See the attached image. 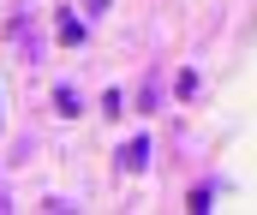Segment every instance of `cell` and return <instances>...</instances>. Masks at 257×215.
Returning <instances> with one entry per match:
<instances>
[{"label": "cell", "mask_w": 257, "mask_h": 215, "mask_svg": "<svg viewBox=\"0 0 257 215\" xmlns=\"http://www.w3.org/2000/svg\"><path fill=\"white\" fill-rule=\"evenodd\" d=\"M144 161H150V143H144V138H132V143H126V167H132V173H138Z\"/></svg>", "instance_id": "obj_1"}, {"label": "cell", "mask_w": 257, "mask_h": 215, "mask_svg": "<svg viewBox=\"0 0 257 215\" xmlns=\"http://www.w3.org/2000/svg\"><path fill=\"white\" fill-rule=\"evenodd\" d=\"M54 108L72 120V114H78V90H66V84H60V90H54Z\"/></svg>", "instance_id": "obj_2"}, {"label": "cell", "mask_w": 257, "mask_h": 215, "mask_svg": "<svg viewBox=\"0 0 257 215\" xmlns=\"http://www.w3.org/2000/svg\"><path fill=\"white\" fill-rule=\"evenodd\" d=\"M0 209H6V197H0Z\"/></svg>", "instance_id": "obj_3"}]
</instances>
